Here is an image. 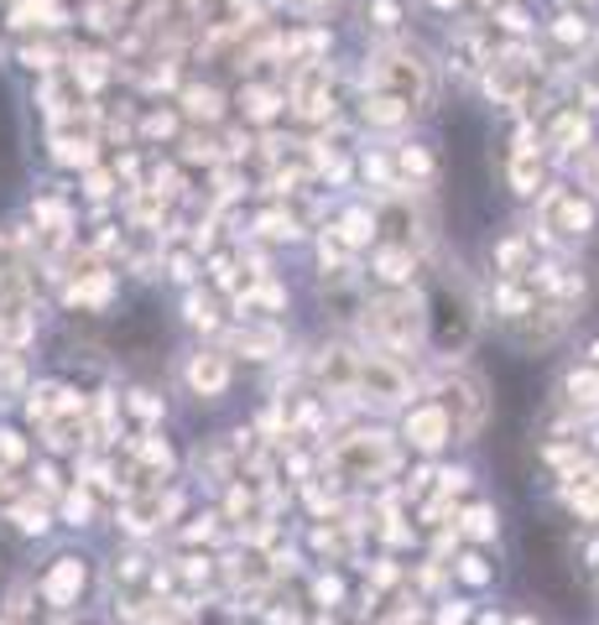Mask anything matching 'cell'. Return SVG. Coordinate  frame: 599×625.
Masks as SVG:
<instances>
[{
    "label": "cell",
    "instance_id": "e575fe53",
    "mask_svg": "<svg viewBox=\"0 0 599 625\" xmlns=\"http://www.w3.org/2000/svg\"><path fill=\"white\" fill-rule=\"evenodd\" d=\"M189 319L209 329V323H214V303H209V298H189Z\"/></svg>",
    "mask_w": 599,
    "mask_h": 625
},
{
    "label": "cell",
    "instance_id": "1f68e13d",
    "mask_svg": "<svg viewBox=\"0 0 599 625\" xmlns=\"http://www.w3.org/2000/svg\"><path fill=\"white\" fill-rule=\"evenodd\" d=\"M370 17H376L380 32H396V21H402V11H396L392 0H376V6H370Z\"/></svg>",
    "mask_w": 599,
    "mask_h": 625
},
{
    "label": "cell",
    "instance_id": "5bb4252c",
    "mask_svg": "<svg viewBox=\"0 0 599 625\" xmlns=\"http://www.w3.org/2000/svg\"><path fill=\"white\" fill-rule=\"evenodd\" d=\"M339 240L355 251V245H365V240H376V214H365V209H349L339 220Z\"/></svg>",
    "mask_w": 599,
    "mask_h": 625
},
{
    "label": "cell",
    "instance_id": "9c48e42d",
    "mask_svg": "<svg viewBox=\"0 0 599 625\" xmlns=\"http://www.w3.org/2000/svg\"><path fill=\"white\" fill-rule=\"evenodd\" d=\"M79 589H84V563L79 558H58L52 574L42 578V599H48V605H73Z\"/></svg>",
    "mask_w": 599,
    "mask_h": 625
},
{
    "label": "cell",
    "instance_id": "ba28073f",
    "mask_svg": "<svg viewBox=\"0 0 599 625\" xmlns=\"http://www.w3.org/2000/svg\"><path fill=\"white\" fill-rule=\"evenodd\" d=\"M189 386L199 396H224V386H230V360H224V350H199L189 360Z\"/></svg>",
    "mask_w": 599,
    "mask_h": 625
},
{
    "label": "cell",
    "instance_id": "f1b7e54d",
    "mask_svg": "<svg viewBox=\"0 0 599 625\" xmlns=\"http://www.w3.org/2000/svg\"><path fill=\"white\" fill-rule=\"evenodd\" d=\"M552 32H558V42H568V48H573V42H583V37H589V27H583L579 17H558V27H552Z\"/></svg>",
    "mask_w": 599,
    "mask_h": 625
},
{
    "label": "cell",
    "instance_id": "f6af8a7d",
    "mask_svg": "<svg viewBox=\"0 0 599 625\" xmlns=\"http://www.w3.org/2000/svg\"><path fill=\"white\" fill-rule=\"evenodd\" d=\"M0 625H6V621H0Z\"/></svg>",
    "mask_w": 599,
    "mask_h": 625
},
{
    "label": "cell",
    "instance_id": "7bdbcfd3",
    "mask_svg": "<svg viewBox=\"0 0 599 625\" xmlns=\"http://www.w3.org/2000/svg\"><path fill=\"white\" fill-rule=\"evenodd\" d=\"M297 6H303V11H324L328 0H297Z\"/></svg>",
    "mask_w": 599,
    "mask_h": 625
},
{
    "label": "cell",
    "instance_id": "8992f818",
    "mask_svg": "<svg viewBox=\"0 0 599 625\" xmlns=\"http://www.w3.org/2000/svg\"><path fill=\"white\" fill-rule=\"evenodd\" d=\"M542 220H548V230H558V235H583V230L595 224V209H589V199H579L573 188H548V193H542Z\"/></svg>",
    "mask_w": 599,
    "mask_h": 625
},
{
    "label": "cell",
    "instance_id": "ac0fdd59",
    "mask_svg": "<svg viewBox=\"0 0 599 625\" xmlns=\"http://www.w3.org/2000/svg\"><path fill=\"white\" fill-rule=\"evenodd\" d=\"M376 276H386V282H407V276H412V251H407V245L380 251L376 255Z\"/></svg>",
    "mask_w": 599,
    "mask_h": 625
},
{
    "label": "cell",
    "instance_id": "d4e9b609",
    "mask_svg": "<svg viewBox=\"0 0 599 625\" xmlns=\"http://www.w3.org/2000/svg\"><path fill=\"white\" fill-rule=\"evenodd\" d=\"M396 162H402V172H407V178H417V183H428V178H433V157L423 152V147H402V157H396Z\"/></svg>",
    "mask_w": 599,
    "mask_h": 625
},
{
    "label": "cell",
    "instance_id": "ffe728a7",
    "mask_svg": "<svg viewBox=\"0 0 599 625\" xmlns=\"http://www.w3.org/2000/svg\"><path fill=\"white\" fill-rule=\"evenodd\" d=\"M511 183L521 188V193H537V183H542V168H537V152H516V157H511Z\"/></svg>",
    "mask_w": 599,
    "mask_h": 625
},
{
    "label": "cell",
    "instance_id": "44dd1931",
    "mask_svg": "<svg viewBox=\"0 0 599 625\" xmlns=\"http://www.w3.org/2000/svg\"><path fill=\"white\" fill-rule=\"evenodd\" d=\"M282 110V94L276 89H245V115L251 120H272Z\"/></svg>",
    "mask_w": 599,
    "mask_h": 625
},
{
    "label": "cell",
    "instance_id": "d6a6232c",
    "mask_svg": "<svg viewBox=\"0 0 599 625\" xmlns=\"http://www.w3.org/2000/svg\"><path fill=\"white\" fill-rule=\"evenodd\" d=\"M21 454H27V448H21L17 433H0V464H21Z\"/></svg>",
    "mask_w": 599,
    "mask_h": 625
},
{
    "label": "cell",
    "instance_id": "52a82bcc",
    "mask_svg": "<svg viewBox=\"0 0 599 625\" xmlns=\"http://www.w3.org/2000/svg\"><path fill=\"white\" fill-rule=\"evenodd\" d=\"M407 443L412 448H423V454H438L448 438H454V423H448V412L438 402H423V406H412L407 412Z\"/></svg>",
    "mask_w": 599,
    "mask_h": 625
},
{
    "label": "cell",
    "instance_id": "f35d334b",
    "mask_svg": "<svg viewBox=\"0 0 599 625\" xmlns=\"http://www.w3.org/2000/svg\"><path fill=\"white\" fill-rule=\"evenodd\" d=\"M214 537V516H204V526H189V542H209Z\"/></svg>",
    "mask_w": 599,
    "mask_h": 625
},
{
    "label": "cell",
    "instance_id": "e0dca14e",
    "mask_svg": "<svg viewBox=\"0 0 599 625\" xmlns=\"http://www.w3.org/2000/svg\"><path fill=\"white\" fill-rule=\"evenodd\" d=\"M583 135H589V120H583L579 110H568V115L552 125V147H558V152H573V147H583Z\"/></svg>",
    "mask_w": 599,
    "mask_h": 625
},
{
    "label": "cell",
    "instance_id": "f546056e",
    "mask_svg": "<svg viewBox=\"0 0 599 625\" xmlns=\"http://www.w3.org/2000/svg\"><path fill=\"white\" fill-rule=\"evenodd\" d=\"M459 578H464V584H485V578H490V568H485V558H479V553H469V558H459Z\"/></svg>",
    "mask_w": 599,
    "mask_h": 625
},
{
    "label": "cell",
    "instance_id": "ee69618b",
    "mask_svg": "<svg viewBox=\"0 0 599 625\" xmlns=\"http://www.w3.org/2000/svg\"><path fill=\"white\" fill-rule=\"evenodd\" d=\"M511 625H537V621H511Z\"/></svg>",
    "mask_w": 599,
    "mask_h": 625
},
{
    "label": "cell",
    "instance_id": "b9f144b4",
    "mask_svg": "<svg viewBox=\"0 0 599 625\" xmlns=\"http://www.w3.org/2000/svg\"><path fill=\"white\" fill-rule=\"evenodd\" d=\"M589 188H595V193H599V152L589 157Z\"/></svg>",
    "mask_w": 599,
    "mask_h": 625
},
{
    "label": "cell",
    "instance_id": "7a4b0ae2",
    "mask_svg": "<svg viewBox=\"0 0 599 625\" xmlns=\"http://www.w3.org/2000/svg\"><path fill=\"white\" fill-rule=\"evenodd\" d=\"M370 84H376V94H392V100H402L407 110H423L433 94L428 63L412 48H380L376 58H370Z\"/></svg>",
    "mask_w": 599,
    "mask_h": 625
},
{
    "label": "cell",
    "instance_id": "4fadbf2b",
    "mask_svg": "<svg viewBox=\"0 0 599 625\" xmlns=\"http://www.w3.org/2000/svg\"><path fill=\"white\" fill-rule=\"evenodd\" d=\"M235 350H245V355H256V360H272L282 350V329H240Z\"/></svg>",
    "mask_w": 599,
    "mask_h": 625
},
{
    "label": "cell",
    "instance_id": "d590c367",
    "mask_svg": "<svg viewBox=\"0 0 599 625\" xmlns=\"http://www.w3.org/2000/svg\"><path fill=\"white\" fill-rule=\"evenodd\" d=\"M131 406H136V417H146V423H156V417H162V406H156L146 391H136V402H131Z\"/></svg>",
    "mask_w": 599,
    "mask_h": 625
},
{
    "label": "cell",
    "instance_id": "603a6c76",
    "mask_svg": "<svg viewBox=\"0 0 599 625\" xmlns=\"http://www.w3.org/2000/svg\"><path fill=\"white\" fill-rule=\"evenodd\" d=\"M58 17L48 0H21L17 11H11V27H48V21Z\"/></svg>",
    "mask_w": 599,
    "mask_h": 625
},
{
    "label": "cell",
    "instance_id": "5b68a950",
    "mask_svg": "<svg viewBox=\"0 0 599 625\" xmlns=\"http://www.w3.org/2000/svg\"><path fill=\"white\" fill-rule=\"evenodd\" d=\"M438 406L448 412V423H454V433H475L479 417H485V391H479L475 375H448L444 386H438Z\"/></svg>",
    "mask_w": 599,
    "mask_h": 625
},
{
    "label": "cell",
    "instance_id": "3957f363",
    "mask_svg": "<svg viewBox=\"0 0 599 625\" xmlns=\"http://www.w3.org/2000/svg\"><path fill=\"white\" fill-rule=\"evenodd\" d=\"M407 371L396 365L392 355H355V386H349V396H359V402H376V406H396V402H407Z\"/></svg>",
    "mask_w": 599,
    "mask_h": 625
},
{
    "label": "cell",
    "instance_id": "6da1fadb",
    "mask_svg": "<svg viewBox=\"0 0 599 625\" xmlns=\"http://www.w3.org/2000/svg\"><path fill=\"white\" fill-rule=\"evenodd\" d=\"M428 319L433 313L417 292H386V298H376V303L365 308V329L386 350H417L428 339Z\"/></svg>",
    "mask_w": 599,
    "mask_h": 625
},
{
    "label": "cell",
    "instance_id": "277c9868",
    "mask_svg": "<svg viewBox=\"0 0 599 625\" xmlns=\"http://www.w3.org/2000/svg\"><path fill=\"white\" fill-rule=\"evenodd\" d=\"M328 458H334V470H339L344 480H376V474H386L396 464L386 433H349V438L334 443Z\"/></svg>",
    "mask_w": 599,
    "mask_h": 625
},
{
    "label": "cell",
    "instance_id": "9a60e30c",
    "mask_svg": "<svg viewBox=\"0 0 599 625\" xmlns=\"http://www.w3.org/2000/svg\"><path fill=\"white\" fill-rule=\"evenodd\" d=\"M407 115L412 110L402 100H392V94H370V100H365V120H370V125H402Z\"/></svg>",
    "mask_w": 599,
    "mask_h": 625
},
{
    "label": "cell",
    "instance_id": "30bf717a",
    "mask_svg": "<svg viewBox=\"0 0 599 625\" xmlns=\"http://www.w3.org/2000/svg\"><path fill=\"white\" fill-rule=\"evenodd\" d=\"M172 511H177V501H172V495H162V491H152V495H136L131 506L120 511V522L131 526V532H152L156 522H167Z\"/></svg>",
    "mask_w": 599,
    "mask_h": 625
},
{
    "label": "cell",
    "instance_id": "83f0119b",
    "mask_svg": "<svg viewBox=\"0 0 599 625\" xmlns=\"http://www.w3.org/2000/svg\"><path fill=\"white\" fill-rule=\"evenodd\" d=\"M63 511H69V522H73V526H84V522H89V511H94V501H89V491H73L69 501H63Z\"/></svg>",
    "mask_w": 599,
    "mask_h": 625
},
{
    "label": "cell",
    "instance_id": "7c38bea8",
    "mask_svg": "<svg viewBox=\"0 0 599 625\" xmlns=\"http://www.w3.org/2000/svg\"><path fill=\"white\" fill-rule=\"evenodd\" d=\"M564 391H568V402L579 406V412H595L599 406V365H579V371H568Z\"/></svg>",
    "mask_w": 599,
    "mask_h": 625
},
{
    "label": "cell",
    "instance_id": "484cf974",
    "mask_svg": "<svg viewBox=\"0 0 599 625\" xmlns=\"http://www.w3.org/2000/svg\"><path fill=\"white\" fill-rule=\"evenodd\" d=\"M11 516H17L21 532H48V506H42V501H21Z\"/></svg>",
    "mask_w": 599,
    "mask_h": 625
},
{
    "label": "cell",
    "instance_id": "836d02e7",
    "mask_svg": "<svg viewBox=\"0 0 599 625\" xmlns=\"http://www.w3.org/2000/svg\"><path fill=\"white\" fill-rule=\"evenodd\" d=\"M500 27H506V32H527L531 21H527V11H521V6H506V11H500Z\"/></svg>",
    "mask_w": 599,
    "mask_h": 625
},
{
    "label": "cell",
    "instance_id": "ab89813d",
    "mask_svg": "<svg viewBox=\"0 0 599 625\" xmlns=\"http://www.w3.org/2000/svg\"><path fill=\"white\" fill-rule=\"evenodd\" d=\"M89 193H94V199H104V193H110V178H104V172H94V178H89Z\"/></svg>",
    "mask_w": 599,
    "mask_h": 625
},
{
    "label": "cell",
    "instance_id": "60d3db41",
    "mask_svg": "<svg viewBox=\"0 0 599 625\" xmlns=\"http://www.w3.org/2000/svg\"><path fill=\"white\" fill-rule=\"evenodd\" d=\"M152 625H183V621H177L172 609H156V615H152Z\"/></svg>",
    "mask_w": 599,
    "mask_h": 625
},
{
    "label": "cell",
    "instance_id": "2e32d148",
    "mask_svg": "<svg viewBox=\"0 0 599 625\" xmlns=\"http://www.w3.org/2000/svg\"><path fill=\"white\" fill-rule=\"evenodd\" d=\"M63 396H69V391H63V386H52V381L32 386V396H27V412H32V423H48L52 412L63 406Z\"/></svg>",
    "mask_w": 599,
    "mask_h": 625
},
{
    "label": "cell",
    "instance_id": "4316f807",
    "mask_svg": "<svg viewBox=\"0 0 599 625\" xmlns=\"http://www.w3.org/2000/svg\"><path fill=\"white\" fill-rule=\"evenodd\" d=\"M261 235L292 240V235H297V220H292V214H261Z\"/></svg>",
    "mask_w": 599,
    "mask_h": 625
},
{
    "label": "cell",
    "instance_id": "8fae6325",
    "mask_svg": "<svg viewBox=\"0 0 599 625\" xmlns=\"http://www.w3.org/2000/svg\"><path fill=\"white\" fill-rule=\"evenodd\" d=\"M355 355L359 350H324V360H318V381H324L328 391L349 396V386H355Z\"/></svg>",
    "mask_w": 599,
    "mask_h": 625
},
{
    "label": "cell",
    "instance_id": "4dcf8cb0",
    "mask_svg": "<svg viewBox=\"0 0 599 625\" xmlns=\"http://www.w3.org/2000/svg\"><path fill=\"white\" fill-rule=\"evenodd\" d=\"M141 458L152 464V470H167L172 454H167V443H156V438H141Z\"/></svg>",
    "mask_w": 599,
    "mask_h": 625
},
{
    "label": "cell",
    "instance_id": "d6986e66",
    "mask_svg": "<svg viewBox=\"0 0 599 625\" xmlns=\"http://www.w3.org/2000/svg\"><path fill=\"white\" fill-rule=\"evenodd\" d=\"M464 537H475V542H490L496 537V511L490 506H469L464 511V522H459Z\"/></svg>",
    "mask_w": 599,
    "mask_h": 625
},
{
    "label": "cell",
    "instance_id": "cb8c5ba5",
    "mask_svg": "<svg viewBox=\"0 0 599 625\" xmlns=\"http://www.w3.org/2000/svg\"><path fill=\"white\" fill-rule=\"evenodd\" d=\"M104 298H110V276H104V271H94V276H84V282H73V303H94V308H100Z\"/></svg>",
    "mask_w": 599,
    "mask_h": 625
},
{
    "label": "cell",
    "instance_id": "8d00e7d4",
    "mask_svg": "<svg viewBox=\"0 0 599 625\" xmlns=\"http://www.w3.org/2000/svg\"><path fill=\"white\" fill-rule=\"evenodd\" d=\"M21 63H27V68H42V73H48V68H52V52H48V48H27V52H21Z\"/></svg>",
    "mask_w": 599,
    "mask_h": 625
},
{
    "label": "cell",
    "instance_id": "7402d4cb",
    "mask_svg": "<svg viewBox=\"0 0 599 625\" xmlns=\"http://www.w3.org/2000/svg\"><path fill=\"white\" fill-rule=\"evenodd\" d=\"M183 110H189L193 120H220V94H214V89H189V94H183Z\"/></svg>",
    "mask_w": 599,
    "mask_h": 625
},
{
    "label": "cell",
    "instance_id": "74e56055",
    "mask_svg": "<svg viewBox=\"0 0 599 625\" xmlns=\"http://www.w3.org/2000/svg\"><path fill=\"white\" fill-rule=\"evenodd\" d=\"M318 599L334 605V599H339V578H318Z\"/></svg>",
    "mask_w": 599,
    "mask_h": 625
}]
</instances>
